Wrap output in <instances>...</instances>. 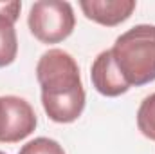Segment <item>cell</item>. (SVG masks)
I'll return each mask as SVG.
<instances>
[{"mask_svg": "<svg viewBox=\"0 0 155 154\" xmlns=\"http://www.w3.org/2000/svg\"><path fill=\"white\" fill-rule=\"evenodd\" d=\"M41 105L56 123H72L85 109V89L76 60L63 49H49L36 64Z\"/></svg>", "mask_w": 155, "mask_h": 154, "instance_id": "cell-1", "label": "cell"}, {"mask_svg": "<svg viewBox=\"0 0 155 154\" xmlns=\"http://www.w3.org/2000/svg\"><path fill=\"white\" fill-rule=\"evenodd\" d=\"M110 53L116 67L130 87L155 82V26H134L117 37Z\"/></svg>", "mask_w": 155, "mask_h": 154, "instance_id": "cell-2", "label": "cell"}, {"mask_svg": "<svg viewBox=\"0 0 155 154\" xmlns=\"http://www.w3.org/2000/svg\"><path fill=\"white\" fill-rule=\"evenodd\" d=\"M27 26L33 37L41 44L63 42L74 31V9L63 0H40L29 9Z\"/></svg>", "mask_w": 155, "mask_h": 154, "instance_id": "cell-3", "label": "cell"}, {"mask_svg": "<svg viewBox=\"0 0 155 154\" xmlns=\"http://www.w3.org/2000/svg\"><path fill=\"white\" fill-rule=\"evenodd\" d=\"M36 113L20 96H0V143L25 140L36 129Z\"/></svg>", "mask_w": 155, "mask_h": 154, "instance_id": "cell-4", "label": "cell"}, {"mask_svg": "<svg viewBox=\"0 0 155 154\" xmlns=\"http://www.w3.org/2000/svg\"><path fill=\"white\" fill-rule=\"evenodd\" d=\"M90 80H92L94 89L99 94L108 96V98L121 96V94H124L130 89V85L124 82L123 75L119 73V69H117L116 64H114V58H112L110 49L101 51L96 56V60L92 62Z\"/></svg>", "mask_w": 155, "mask_h": 154, "instance_id": "cell-5", "label": "cell"}, {"mask_svg": "<svg viewBox=\"0 0 155 154\" xmlns=\"http://www.w3.org/2000/svg\"><path fill=\"white\" fill-rule=\"evenodd\" d=\"M135 0H81L83 15L101 26L114 27L128 20L135 9Z\"/></svg>", "mask_w": 155, "mask_h": 154, "instance_id": "cell-6", "label": "cell"}, {"mask_svg": "<svg viewBox=\"0 0 155 154\" xmlns=\"http://www.w3.org/2000/svg\"><path fill=\"white\" fill-rule=\"evenodd\" d=\"M20 2H0V67H7L18 54L15 22L20 16Z\"/></svg>", "mask_w": 155, "mask_h": 154, "instance_id": "cell-7", "label": "cell"}, {"mask_svg": "<svg viewBox=\"0 0 155 154\" xmlns=\"http://www.w3.org/2000/svg\"><path fill=\"white\" fill-rule=\"evenodd\" d=\"M137 127L143 136L155 142V93L141 102L137 111Z\"/></svg>", "mask_w": 155, "mask_h": 154, "instance_id": "cell-8", "label": "cell"}, {"mask_svg": "<svg viewBox=\"0 0 155 154\" xmlns=\"http://www.w3.org/2000/svg\"><path fill=\"white\" fill-rule=\"evenodd\" d=\"M18 154H65L63 147L51 138H35L31 142H27Z\"/></svg>", "mask_w": 155, "mask_h": 154, "instance_id": "cell-9", "label": "cell"}, {"mask_svg": "<svg viewBox=\"0 0 155 154\" xmlns=\"http://www.w3.org/2000/svg\"><path fill=\"white\" fill-rule=\"evenodd\" d=\"M0 154H5V152H2V151H0Z\"/></svg>", "mask_w": 155, "mask_h": 154, "instance_id": "cell-10", "label": "cell"}]
</instances>
